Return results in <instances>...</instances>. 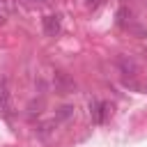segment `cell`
<instances>
[{
    "instance_id": "cell-8",
    "label": "cell",
    "mask_w": 147,
    "mask_h": 147,
    "mask_svg": "<svg viewBox=\"0 0 147 147\" xmlns=\"http://www.w3.org/2000/svg\"><path fill=\"white\" fill-rule=\"evenodd\" d=\"M117 23H119V25H124V23H126V9H124V7L117 11Z\"/></svg>"
},
{
    "instance_id": "cell-5",
    "label": "cell",
    "mask_w": 147,
    "mask_h": 147,
    "mask_svg": "<svg viewBox=\"0 0 147 147\" xmlns=\"http://www.w3.org/2000/svg\"><path fill=\"white\" fill-rule=\"evenodd\" d=\"M11 110V103H9V85L7 80H0V113L7 115Z\"/></svg>"
},
{
    "instance_id": "cell-7",
    "label": "cell",
    "mask_w": 147,
    "mask_h": 147,
    "mask_svg": "<svg viewBox=\"0 0 147 147\" xmlns=\"http://www.w3.org/2000/svg\"><path fill=\"white\" fill-rule=\"evenodd\" d=\"M7 16H9V11H7V5H5V0H0V25L7 21Z\"/></svg>"
},
{
    "instance_id": "cell-6",
    "label": "cell",
    "mask_w": 147,
    "mask_h": 147,
    "mask_svg": "<svg viewBox=\"0 0 147 147\" xmlns=\"http://www.w3.org/2000/svg\"><path fill=\"white\" fill-rule=\"evenodd\" d=\"M74 110H76V108L69 106V103H67V106H60L57 113H55V119H69V117H74Z\"/></svg>"
},
{
    "instance_id": "cell-4",
    "label": "cell",
    "mask_w": 147,
    "mask_h": 147,
    "mask_svg": "<svg viewBox=\"0 0 147 147\" xmlns=\"http://www.w3.org/2000/svg\"><path fill=\"white\" fill-rule=\"evenodd\" d=\"M117 67H119V71H122L126 78H133V76H138V64H136L131 57H126V55H122V57L117 60Z\"/></svg>"
},
{
    "instance_id": "cell-3",
    "label": "cell",
    "mask_w": 147,
    "mask_h": 147,
    "mask_svg": "<svg viewBox=\"0 0 147 147\" xmlns=\"http://www.w3.org/2000/svg\"><path fill=\"white\" fill-rule=\"evenodd\" d=\"M53 80H55V87H57L60 92H74V90H76V83H74L64 71H55Z\"/></svg>"
},
{
    "instance_id": "cell-9",
    "label": "cell",
    "mask_w": 147,
    "mask_h": 147,
    "mask_svg": "<svg viewBox=\"0 0 147 147\" xmlns=\"http://www.w3.org/2000/svg\"><path fill=\"white\" fill-rule=\"evenodd\" d=\"M145 90H147V85H145Z\"/></svg>"
},
{
    "instance_id": "cell-1",
    "label": "cell",
    "mask_w": 147,
    "mask_h": 147,
    "mask_svg": "<svg viewBox=\"0 0 147 147\" xmlns=\"http://www.w3.org/2000/svg\"><path fill=\"white\" fill-rule=\"evenodd\" d=\"M113 113V106L108 101H99V99H92L90 101V115L94 119V124H103Z\"/></svg>"
},
{
    "instance_id": "cell-2",
    "label": "cell",
    "mask_w": 147,
    "mask_h": 147,
    "mask_svg": "<svg viewBox=\"0 0 147 147\" xmlns=\"http://www.w3.org/2000/svg\"><path fill=\"white\" fill-rule=\"evenodd\" d=\"M41 23H44V32H46V37H57L60 30H62V21H60L57 14H48V16H44Z\"/></svg>"
}]
</instances>
